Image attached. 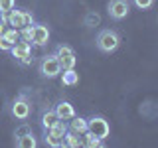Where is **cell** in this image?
I'll use <instances>...</instances> for the list:
<instances>
[{
    "instance_id": "6da1fadb",
    "label": "cell",
    "mask_w": 158,
    "mask_h": 148,
    "mask_svg": "<svg viewBox=\"0 0 158 148\" xmlns=\"http://www.w3.org/2000/svg\"><path fill=\"white\" fill-rule=\"evenodd\" d=\"M118 43H121V38H118V34L113 32V30H103V32L97 36V47L101 49V51H105V53L115 51L118 47Z\"/></svg>"
},
{
    "instance_id": "7a4b0ae2",
    "label": "cell",
    "mask_w": 158,
    "mask_h": 148,
    "mask_svg": "<svg viewBox=\"0 0 158 148\" xmlns=\"http://www.w3.org/2000/svg\"><path fill=\"white\" fill-rule=\"evenodd\" d=\"M67 132V125L63 121L56 122L52 128H46V144L52 146V148H57V146H63V136Z\"/></svg>"
},
{
    "instance_id": "3957f363",
    "label": "cell",
    "mask_w": 158,
    "mask_h": 148,
    "mask_svg": "<svg viewBox=\"0 0 158 148\" xmlns=\"http://www.w3.org/2000/svg\"><path fill=\"white\" fill-rule=\"evenodd\" d=\"M6 24L10 28L22 30L26 26H34V16L26 10H12V12L6 16Z\"/></svg>"
},
{
    "instance_id": "277c9868",
    "label": "cell",
    "mask_w": 158,
    "mask_h": 148,
    "mask_svg": "<svg viewBox=\"0 0 158 148\" xmlns=\"http://www.w3.org/2000/svg\"><path fill=\"white\" fill-rule=\"evenodd\" d=\"M87 130L91 134H95L99 140H105V138L111 134V126L103 117H91L87 118Z\"/></svg>"
},
{
    "instance_id": "5b68a950",
    "label": "cell",
    "mask_w": 158,
    "mask_h": 148,
    "mask_svg": "<svg viewBox=\"0 0 158 148\" xmlns=\"http://www.w3.org/2000/svg\"><path fill=\"white\" fill-rule=\"evenodd\" d=\"M40 73L48 79H53L61 73V63H59L56 53H53V56H46L42 59V63H40Z\"/></svg>"
},
{
    "instance_id": "8992f818",
    "label": "cell",
    "mask_w": 158,
    "mask_h": 148,
    "mask_svg": "<svg viewBox=\"0 0 158 148\" xmlns=\"http://www.w3.org/2000/svg\"><path fill=\"white\" fill-rule=\"evenodd\" d=\"M56 56L59 59V63H61V69H73L77 63V57H75V51H73L69 46H59Z\"/></svg>"
},
{
    "instance_id": "52a82bcc",
    "label": "cell",
    "mask_w": 158,
    "mask_h": 148,
    "mask_svg": "<svg viewBox=\"0 0 158 148\" xmlns=\"http://www.w3.org/2000/svg\"><path fill=\"white\" fill-rule=\"evenodd\" d=\"M128 10H131V4L128 0H111L109 2V16L113 20H123L128 16Z\"/></svg>"
},
{
    "instance_id": "ba28073f",
    "label": "cell",
    "mask_w": 158,
    "mask_h": 148,
    "mask_svg": "<svg viewBox=\"0 0 158 148\" xmlns=\"http://www.w3.org/2000/svg\"><path fill=\"white\" fill-rule=\"evenodd\" d=\"M12 56L18 59V61H22V63H30L32 61V46H30L28 42H22V39H18L16 43L12 46Z\"/></svg>"
},
{
    "instance_id": "9c48e42d",
    "label": "cell",
    "mask_w": 158,
    "mask_h": 148,
    "mask_svg": "<svg viewBox=\"0 0 158 148\" xmlns=\"http://www.w3.org/2000/svg\"><path fill=\"white\" fill-rule=\"evenodd\" d=\"M12 117H16L18 121H26L30 117V103L26 97H18L12 103Z\"/></svg>"
},
{
    "instance_id": "30bf717a",
    "label": "cell",
    "mask_w": 158,
    "mask_h": 148,
    "mask_svg": "<svg viewBox=\"0 0 158 148\" xmlns=\"http://www.w3.org/2000/svg\"><path fill=\"white\" fill-rule=\"evenodd\" d=\"M49 42V30L48 26H44V24H34L32 28V43L34 46H46Z\"/></svg>"
},
{
    "instance_id": "8fae6325",
    "label": "cell",
    "mask_w": 158,
    "mask_h": 148,
    "mask_svg": "<svg viewBox=\"0 0 158 148\" xmlns=\"http://www.w3.org/2000/svg\"><path fill=\"white\" fill-rule=\"evenodd\" d=\"M53 111H56V115H57L59 121H69L71 117H75V109H73V105L67 103V101H59Z\"/></svg>"
},
{
    "instance_id": "7c38bea8",
    "label": "cell",
    "mask_w": 158,
    "mask_h": 148,
    "mask_svg": "<svg viewBox=\"0 0 158 148\" xmlns=\"http://www.w3.org/2000/svg\"><path fill=\"white\" fill-rule=\"evenodd\" d=\"M69 121H71V122H69V126H67V128H69L71 132H75V134L81 136L83 132L87 130V118H81V117H71Z\"/></svg>"
},
{
    "instance_id": "4fadbf2b",
    "label": "cell",
    "mask_w": 158,
    "mask_h": 148,
    "mask_svg": "<svg viewBox=\"0 0 158 148\" xmlns=\"http://www.w3.org/2000/svg\"><path fill=\"white\" fill-rule=\"evenodd\" d=\"M61 71H63V73H59V75H61V83H63V85H67V87L77 85L79 73L75 71V69H61Z\"/></svg>"
},
{
    "instance_id": "5bb4252c",
    "label": "cell",
    "mask_w": 158,
    "mask_h": 148,
    "mask_svg": "<svg viewBox=\"0 0 158 148\" xmlns=\"http://www.w3.org/2000/svg\"><path fill=\"white\" fill-rule=\"evenodd\" d=\"M16 146H20V148H36L38 140L34 138L32 132H26V134H22V136L16 138Z\"/></svg>"
},
{
    "instance_id": "9a60e30c",
    "label": "cell",
    "mask_w": 158,
    "mask_h": 148,
    "mask_svg": "<svg viewBox=\"0 0 158 148\" xmlns=\"http://www.w3.org/2000/svg\"><path fill=\"white\" fill-rule=\"evenodd\" d=\"M81 146H89V148H97V146H103V140H99L95 134H91L89 130H85L81 134Z\"/></svg>"
},
{
    "instance_id": "2e32d148",
    "label": "cell",
    "mask_w": 158,
    "mask_h": 148,
    "mask_svg": "<svg viewBox=\"0 0 158 148\" xmlns=\"http://www.w3.org/2000/svg\"><path fill=\"white\" fill-rule=\"evenodd\" d=\"M63 146H69V148H79L81 146V136L75 134V132H71L67 128L65 136H63Z\"/></svg>"
},
{
    "instance_id": "e0dca14e",
    "label": "cell",
    "mask_w": 158,
    "mask_h": 148,
    "mask_svg": "<svg viewBox=\"0 0 158 148\" xmlns=\"http://www.w3.org/2000/svg\"><path fill=\"white\" fill-rule=\"evenodd\" d=\"M56 122H59L56 111H46V113L42 115V126H44V130H46V128H52Z\"/></svg>"
},
{
    "instance_id": "ac0fdd59",
    "label": "cell",
    "mask_w": 158,
    "mask_h": 148,
    "mask_svg": "<svg viewBox=\"0 0 158 148\" xmlns=\"http://www.w3.org/2000/svg\"><path fill=\"white\" fill-rule=\"evenodd\" d=\"M14 4H16V0H0V16H2V22H6V16L14 10Z\"/></svg>"
},
{
    "instance_id": "d6986e66",
    "label": "cell",
    "mask_w": 158,
    "mask_h": 148,
    "mask_svg": "<svg viewBox=\"0 0 158 148\" xmlns=\"http://www.w3.org/2000/svg\"><path fill=\"white\" fill-rule=\"evenodd\" d=\"M0 34H4V38H6L8 42L12 43V46H14V43H16L18 39H20V30H16V28H10V30H2V32H0Z\"/></svg>"
},
{
    "instance_id": "ffe728a7",
    "label": "cell",
    "mask_w": 158,
    "mask_h": 148,
    "mask_svg": "<svg viewBox=\"0 0 158 148\" xmlns=\"http://www.w3.org/2000/svg\"><path fill=\"white\" fill-rule=\"evenodd\" d=\"M32 28L34 26H26V28H22L20 30V39H22V42H32Z\"/></svg>"
},
{
    "instance_id": "44dd1931",
    "label": "cell",
    "mask_w": 158,
    "mask_h": 148,
    "mask_svg": "<svg viewBox=\"0 0 158 148\" xmlns=\"http://www.w3.org/2000/svg\"><path fill=\"white\" fill-rule=\"evenodd\" d=\"M85 22H87V26H97L99 22H101V18H99V14H87V18H85Z\"/></svg>"
},
{
    "instance_id": "7402d4cb",
    "label": "cell",
    "mask_w": 158,
    "mask_h": 148,
    "mask_svg": "<svg viewBox=\"0 0 158 148\" xmlns=\"http://www.w3.org/2000/svg\"><path fill=\"white\" fill-rule=\"evenodd\" d=\"M0 49H2V51H10V49H12V43L4 38V34H0Z\"/></svg>"
},
{
    "instance_id": "603a6c76",
    "label": "cell",
    "mask_w": 158,
    "mask_h": 148,
    "mask_svg": "<svg viewBox=\"0 0 158 148\" xmlns=\"http://www.w3.org/2000/svg\"><path fill=\"white\" fill-rule=\"evenodd\" d=\"M132 2H135V6L140 8V10H146V8L152 6V0H132Z\"/></svg>"
},
{
    "instance_id": "cb8c5ba5",
    "label": "cell",
    "mask_w": 158,
    "mask_h": 148,
    "mask_svg": "<svg viewBox=\"0 0 158 148\" xmlns=\"http://www.w3.org/2000/svg\"><path fill=\"white\" fill-rule=\"evenodd\" d=\"M26 132H30V128H28V126H22V128H20V132H18L16 136H22V134H26Z\"/></svg>"
}]
</instances>
